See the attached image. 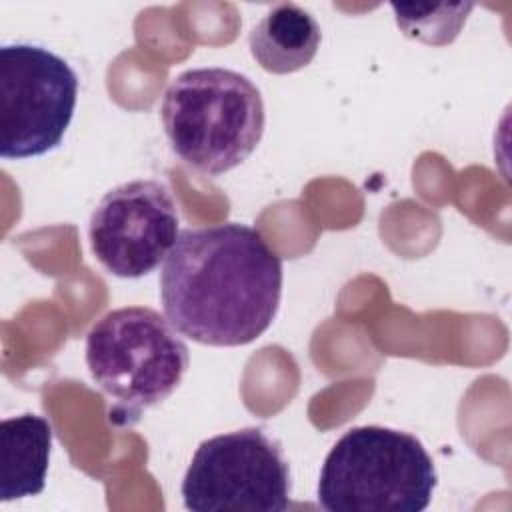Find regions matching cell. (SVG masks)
<instances>
[{"label":"cell","instance_id":"4","mask_svg":"<svg viewBox=\"0 0 512 512\" xmlns=\"http://www.w3.org/2000/svg\"><path fill=\"white\" fill-rule=\"evenodd\" d=\"M438 474L424 444L402 430L354 426L328 452L318 504L328 512H420Z\"/></svg>","mask_w":512,"mask_h":512},{"label":"cell","instance_id":"5","mask_svg":"<svg viewBox=\"0 0 512 512\" xmlns=\"http://www.w3.org/2000/svg\"><path fill=\"white\" fill-rule=\"evenodd\" d=\"M180 490L192 512H284L290 466L278 440L262 428H242L204 440Z\"/></svg>","mask_w":512,"mask_h":512},{"label":"cell","instance_id":"10","mask_svg":"<svg viewBox=\"0 0 512 512\" xmlns=\"http://www.w3.org/2000/svg\"><path fill=\"white\" fill-rule=\"evenodd\" d=\"M472 8V4H392L398 28L432 46L450 44Z\"/></svg>","mask_w":512,"mask_h":512},{"label":"cell","instance_id":"3","mask_svg":"<svg viewBox=\"0 0 512 512\" xmlns=\"http://www.w3.org/2000/svg\"><path fill=\"white\" fill-rule=\"evenodd\" d=\"M188 364L178 330L148 306L110 310L86 334L88 372L114 400L110 420L120 426L162 404L180 386Z\"/></svg>","mask_w":512,"mask_h":512},{"label":"cell","instance_id":"9","mask_svg":"<svg viewBox=\"0 0 512 512\" xmlns=\"http://www.w3.org/2000/svg\"><path fill=\"white\" fill-rule=\"evenodd\" d=\"M322 32L316 18L292 2L270 8L250 30L252 58L270 74H292L306 68L318 48Z\"/></svg>","mask_w":512,"mask_h":512},{"label":"cell","instance_id":"7","mask_svg":"<svg viewBox=\"0 0 512 512\" xmlns=\"http://www.w3.org/2000/svg\"><path fill=\"white\" fill-rule=\"evenodd\" d=\"M178 208L158 180H130L108 190L90 216L94 258L118 278L150 274L178 240Z\"/></svg>","mask_w":512,"mask_h":512},{"label":"cell","instance_id":"1","mask_svg":"<svg viewBox=\"0 0 512 512\" xmlns=\"http://www.w3.org/2000/svg\"><path fill=\"white\" fill-rule=\"evenodd\" d=\"M280 296V256L240 222L182 230L160 272L164 316L206 346L260 338L276 318Z\"/></svg>","mask_w":512,"mask_h":512},{"label":"cell","instance_id":"8","mask_svg":"<svg viewBox=\"0 0 512 512\" xmlns=\"http://www.w3.org/2000/svg\"><path fill=\"white\" fill-rule=\"evenodd\" d=\"M52 436V424L40 414L26 412L0 422L2 502L36 496L44 490Z\"/></svg>","mask_w":512,"mask_h":512},{"label":"cell","instance_id":"6","mask_svg":"<svg viewBox=\"0 0 512 512\" xmlns=\"http://www.w3.org/2000/svg\"><path fill=\"white\" fill-rule=\"evenodd\" d=\"M78 76L36 44L0 48V156L24 160L54 150L74 116Z\"/></svg>","mask_w":512,"mask_h":512},{"label":"cell","instance_id":"2","mask_svg":"<svg viewBox=\"0 0 512 512\" xmlns=\"http://www.w3.org/2000/svg\"><path fill=\"white\" fill-rule=\"evenodd\" d=\"M160 118L176 156L198 172L218 176L256 150L266 110L248 76L204 66L184 70L168 84Z\"/></svg>","mask_w":512,"mask_h":512}]
</instances>
